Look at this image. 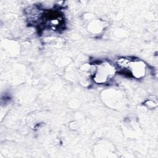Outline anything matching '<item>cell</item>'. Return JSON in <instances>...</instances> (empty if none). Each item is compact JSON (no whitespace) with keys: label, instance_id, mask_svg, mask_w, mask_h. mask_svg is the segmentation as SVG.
Masks as SVG:
<instances>
[{"label":"cell","instance_id":"obj_1","mask_svg":"<svg viewBox=\"0 0 158 158\" xmlns=\"http://www.w3.org/2000/svg\"><path fill=\"white\" fill-rule=\"evenodd\" d=\"M117 65L120 70L132 74L137 78L143 76L145 73V65L141 62H133L123 58L118 60Z\"/></svg>","mask_w":158,"mask_h":158},{"label":"cell","instance_id":"obj_2","mask_svg":"<svg viewBox=\"0 0 158 158\" xmlns=\"http://www.w3.org/2000/svg\"><path fill=\"white\" fill-rule=\"evenodd\" d=\"M114 67L109 63L104 62L98 65L95 70L94 79L98 83H104L114 75Z\"/></svg>","mask_w":158,"mask_h":158}]
</instances>
